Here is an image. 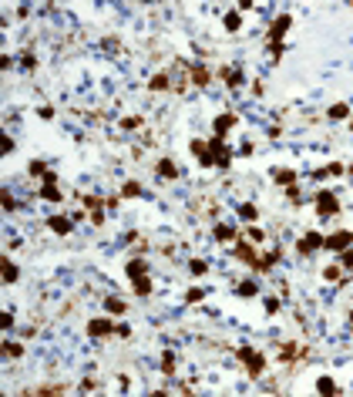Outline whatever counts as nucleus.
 <instances>
[{
    "instance_id": "obj_1",
    "label": "nucleus",
    "mask_w": 353,
    "mask_h": 397,
    "mask_svg": "<svg viewBox=\"0 0 353 397\" xmlns=\"http://www.w3.org/2000/svg\"><path fill=\"white\" fill-rule=\"evenodd\" d=\"M289 24H293V17H289V14H279L276 20H272V27H269V47H272V57H276V61L282 57V37H286Z\"/></svg>"
},
{
    "instance_id": "obj_2",
    "label": "nucleus",
    "mask_w": 353,
    "mask_h": 397,
    "mask_svg": "<svg viewBox=\"0 0 353 397\" xmlns=\"http://www.w3.org/2000/svg\"><path fill=\"white\" fill-rule=\"evenodd\" d=\"M236 357H239L242 364L249 367V377H259V374L266 370V357L259 354L256 347H249V343H246V347H239V350H236Z\"/></svg>"
},
{
    "instance_id": "obj_3",
    "label": "nucleus",
    "mask_w": 353,
    "mask_h": 397,
    "mask_svg": "<svg viewBox=\"0 0 353 397\" xmlns=\"http://www.w3.org/2000/svg\"><path fill=\"white\" fill-rule=\"evenodd\" d=\"M340 209V198L337 192H330V189H323V192H316V212L323 215V219H330V215Z\"/></svg>"
},
{
    "instance_id": "obj_4",
    "label": "nucleus",
    "mask_w": 353,
    "mask_h": 397,
    "mask_svg": "<svg viewBox=\"0 0 353 397\" xmlns=\"http://www.w3.org/2000/svg\"><path fill=\"white\" fill-rule=\"evenodd\" d=\"M323 246H326V236H320V232H306V236L296 242V253L299 256H310V253H316V249H323Z\"/></svg>"
},
{
    "instance_id": "obj_5",
    "label": "nucleus",
    "mask_w": 353,
    "mask_h": 397,
    "mask_svg": "<svg viewBox=\"0 0 353 397\" xmlns=\"http://www.w3.org/2000/svg\"><path fill=\"white\" fill-rule=\"evenodd\" d=\"M353 242V232L347 229H337V232H330L326 236V249H333V253H347V246Z\"/></svg>"
},
{
    "instance_id": "obj_6",
    "label": "nucleus",
    "mask_w": 353,
    "mask_h": 397,
    "mask_svg": "<svg viewBox=\"0 0 353 397\" xmlns=\"http://www.w3.org/2000/svg\"><path fill=\"white\" fill-rule=\"evenodd\" d=\"M239 125V118H236V114L232 111H226V114H219V118H215V121H212V128H215V138H226L229 131H232V128Z\"/></svg>"
},
{
    "instance_id": "obj_7",
    "label": "nucleus",
    "mask_w": 353,
    "mask_h": 397,
    "mask_svg": "<svg viewBox=\"0 0 353 397\" xmlns=\"http://www.w3.org/2000/svg\"><path fill=\"white\" fill-rule=\"evenodd\" d=\"M209 152H212V158H215V165H222V169L232 162V158H229V148L222 145V138H212V142H209Z\"/></svg>"
},
{
    "instance_id": "obj_8",
    "label": "nucleus",
    "mask_w": 353,
    "mask_h": 397,
    "mask_svg": "<svg viewBox=\"0 0 353 397\" xmlns=\"http://www.w3.org/2000/svg\"><path fill=\"white\" fill-rule=\"evenodd\" d=\"M88 333H91V337H108V333H114V323L108 316H98V320L88 323Z\"/></svg>"
},
{
    "instance_id": "obj_9",
    "label": "nucleus",
    "mask_w": 353,
    "mask_h": 397,
    "mask_svg": "<svg viewBox=\"0 0 353 397\" xmlns=\"http://www.w3.org/2000/svg\"><path fill=\"white\" fill-rule=\"evenodd\" d=\"M188 148H192V155L198 158V165H205V169H209V165H215V158H212V152H209V145H205V142H198V138H195Z\"/></svg>"
},
{
    "instance_id": "obj_10",
    "label": "nucleus",
    "mask_w": 353,
    "mask_h": 397,
    "mask_svg": "<svg viewBox=\"0 0 353 397\" xmlns=\"http://www.w3.org/2000/svg\"><path fill=\"white\" fill-rule=\"evenodd\" d=\"M41 196L47 198V202H61V189H57V179L47 172L44 175V185H41Z\"/></svg>"
},
{
    "instance_id": "obj_11",
    "label": "nucleus",
    "mask_w": 353,
    "mask_h": 397,
    "mask_svg": "<svg viewBox=\"0 0 353 397\" xmlns=\"http://www.w3.org/2000/svg\"><path fill=\"white\" fill-rule=\"evenodd\" d=\"M125 273L131 280H145L148 276V263L145 259H131V263H125Z\"/></svg>"
},
{
    "instance_id": "obj_12",
    "label": "nucleus",
    "mask_w": 353,
    "mask_h": 397,
    "mask_svg": "<svg viewBox=\"0 0 353 397\" xmlns=\"http://www.w3.org/2000/svg\"><path fill=\"white\" fill-rule=\"evenodd\" d=\"M236 256H239V259H246L253 270H256V263H259V253H256L249 242H239V246H236Z\"/></svg>"
},
{
    "instance_id": "obj_13",
    "label": "nucleus",
    "mask_w": 353,
    "mask_h": 397,
    "mask_svg": "<svg viewBox=\"0 0 353 397\" xmlns=\"http://www.w3.org/2000/svg\"><path fill=\"white\" fill-rule=\"evenodd\" d=\"M212 81V74H209V68H202V64H192V85H209Z\"/></svg>"
},
{
    "instance_id": "obj_14",
    "label": "nucleus",
    "mask_w": 353,
    "mask_h": 397,
    "mask_svg": "<svg viewBox=\"0 0 353 397\" xmlns=\"http://www.w3.org/2000/svg\"><path fill=\"white\" fill-rule=\"evenodd\" d=\"M272 179L289 189V185H296V172H293V169H276V172H272Z\"/></svg>"
},
{
    "instance_id": "obj_15",
    "label": "nucleus",
    "mask_w": 353,
    "mask_h": 397,
    "mask_svg": "<svg viewBox=\"0 0 353 397\" xmlns=\"http://www.w3.org/2000/svg\"><path fill=\"white\" fill-rule=\"evenodd\" d=\"M219 74H222V81H226L229 88H239V85H242V74H239V68H222Z\"/></svg>"
},
{
    "instance_id": "obj_16",
    "label": "nucleus",
    "mask_w": 353,
    "mask_h": 397,
    "mask_svg": "<svg viewBox=\"0 0 353 397\" xmlns=\"http://www.w3.org/2000/svg\"><path fill=\"white\" fill-rule=\"evenodd\" d=\"M47 226L54 229V232H61V236H68V232H71V219H64V215H54V219H47Z\"/></svg>"
},
{
    "instance_id": "obj_17",
    "label": "nucleus",
    "mask_w": 353,
    "mask_h": 397,
    "mask_svg": "<svg viewBox=\"0 0 353 397\" xmlns=\"http://www.w3.org/2000/svg\"><path fill=\"white\" fill-rule=\"evenodd\" d=\"M104 310L114 313V316H121L128 306H125V299H121V297H108V299H104Z\"/></svg>"
},
{
    "instance_id": "obj_18",
    "label": "nucleus",
    "mask_w": 353,
    "mask_h": 397,
    "mask_svg": "<svg viewBox=\"0 0 353 397\" xmlns=\"http://www.w3.org/2000/svg\"><path fill=\"white\" fill-rule=\"evenodd\" d=\"M158 175H162V179H175V175H178L175 162H172V158H162V162H158Z\"/></svg>"
},
{
    "instance_id": "obj_19",
    "label": "nucleus",
    "mask_w": 353,
    "mask_h": 397,
    "mask_svg": "<svg viewBox=\"0 0 353 397\" xmlns=\"http://www.w3.org/2000/svg\"><path fill=\"white\" fill-rule=\"evenodd\" d=\"M215 239H219V242H232V239H236V229L226 226V222H219V226H215Z\"/></svg>"
},
{
    "instance_id": "obj_20",
    "label": "nucleus",
    "mask_w": 353,
    "mask_h": 397,
    "mask_svg": "<svg viewBox=\"0 0 353 397\" xmlns=\"http://www.w3.org/2000/svg\"><path fill=\"white\" fill-rule=\"evenodd\" d=\"M316 391L323 397H337V384L330 381V377H320V381H316Z\"/></svg>"
},
{
    "instance_id": "obj_21",
    "label": "nucleus",
    "mask_w": 353,
    "mask_h": 397,
    "mask_svg": "<svg viewBox=\"0 0 353 397\" xmlns=\"http://www.w3.org/2000/svg\"><path fill=\"white\" fill-rule=\"evenodd\" d=\"M239 215L246 219V222H256V219H259V209H256L253 202H242V205H239Z\"/></svg>"
},
{
    "instance_id": "obj_22",
    "label": "nucleus",
    "mask_w": 353,
    "mask_h": 397,
    "mask_svg": "<svg viewBox=\"0 0 353 397\" xmlns=\"http://www.w3.org/2000/svg\"><path fill=\"white\" fill-rule=\"evenodd\" d=\"M222 24H226V30H239V27H242V17H239V10H229Z\"/></svg>"
},
{
    "instance_id": "obj_23",
    "label": "nucleus",
    "mask_w": 353,
    "mask_h": 397,
    "mask_svg": "<svg viewBox=\"0 0 353 397\" xmlns=\"http://www.w3.org/2000/svg\"><path fill=\"white\" fill-rule=\"evenodd\" d=\"M162 374H175V354H172V350H165V354H162Z\"/></svg>"
},
{
    "instance_id": "obj_24",
    "label": "nucleus",
    "mask_w": 353,
    "mask_h": 397,
    "mask_svg": "<svg viewBox=\"0 0 353 397\" xmlns=\"http://www.w3.org/2000/svg\"><path fill=\"white\" fill-rule=\"evenodd\" d=\"M14 280H17V266L10 259H3V283H14Z\"/></svg>"
},
{
    "instance_id": "obj_25",
    "label": "nucleus",
    "mask_w": 353,
    "mask_h": 397,
    "mask_svg": "<svg viewBox=\"0 0 353 397\" xmlns=\"http://www.w3.org/2000/svg\"><path fill=\"white\" fill-rule=\"evenodd\" d=\"M135 293H138V297H148V293H152V280H148V276H145V280H135Z\"/></svg>"
},
{
    "instance_id": "obj_26",
    "label": "nucleus",
    "mask_w": 353,
    "mask_h": 397,
    "mask_svg": "<svg viewBox=\"0 0 353 397\" xmlns=\"http://www.w3.org/2000/svg\"><path fill=\"white\" fill-rule=\"evenodd\" d=\"M246 239H249V242H263V239H266V232H263L259 226H249V229H246Z\"/></svg>"
},
{
    "instance_id": "obj_27",
    "label": "nucleus",
    "mask_w": 353,
    "mask_h": 397,
    "mask_svg": "<svg viewBox=\"0 0 353 397\" xmlns=\"http://www.w3.org/2000/svg\"><path fill=\"white\" fill-rule=\"evenodd\" d=\"M259 293V286L253 283V280H246V283H239V297H256Z\"/></svg>"
},
{
    "instance_id": "obj_28",
    "label": "nucleus",
    "mask_w": 353,
    "mask_h": 397,
    "mask_svg": "<svg viewBox=\"0 0 353 397\" xmlns=\"http://www.w3.org/2000/svg\"><path fill=\"white\" fill-rule=\"evenodd\" d=\"M169 88V74H155L152 78V91H165Z\"/></svg>"
},
{
    "instance_id": "obj_29",
    "label": "nucleus",
    "mask_w": 353,
    "mask_h": 397,
    "mask_svg": "<svg viewBox=\"0 0 353 397\" xmlns=\"http://www.w3.org/2000/svg\"><path fill=\"white\" fill-rule=\"evenodd\" d=\"M347 114H350V108H347V104H333V108H330V118H333V121L347 118Z\"/></svg>"
},
{
    "instance_id": "obj_30",
    "label": "nucleus",
    "mask_w": 353,
    "mask_h": 397,
    "mask_svg": "<svg viewBox=\"0 0 353 397\" xmlns=\"http://www.w3.org/2000/svg\"><path fill=\"white\" fill-rule=\"evenodd\" d=\"M121 196H125V198H135V196H141V185H138V182H128L125 189H121Z\"/></svg>"
},
{
    "instance_id": "obj_31",
    "label": "nucleus",
    "mask_w": 353,
    "mask_h": 397,
    "mask_svg": "<svg viewBox=\"0 0 353 397\" xmlns=\"http://www.w3.org/2000/svg\"><path fill=\"white\" fill-rule=\"evenodd\" d=\"M85 205H88V209H91V215H94V212H101V205H104V198H94V196H88V198H85Z\"/></svg>"
},
{
    "instance_id": "obj_32",
    "label": "nucleus",
    "mask_w": 353,
    "mask_h": 397,
    "mask_svg": "<svg viewBox=\"0 0 353 397\" xmlns=\"http://www.w3.org/2000/svg\"><path fill=\"white\" fill-rule=\"evenodd\" d=\"M188 270L195 273V276H202V273L209 270V263H205V259H192V266H188Z\"/></svg>"
},
{
    "instance_id": "obj_33",
    "label": "nucleus",
    "mask_w": 353,
    "mask_h": 397,
    "mask_svg": "<svg viewBox=\"0 0 353 397\" xmlns=\"http://www.w3.org/2000/svg\"><path fill=\"white\" fill-rule=\"evenodd\" d=\"M340 266H343V270H353V249L340 253Z\"/></svg>"
},
{
    "instance_id": "obj_34",
    "label": "nucleus",
    "mask_w": 353,
    "mask_h": 397,
    "mask_svg": "<svg viewBox=\"0 0 353 397\" xmlns=\"http://www.w3.org/2000/svg\"><path fill=\"white\" fill-rule=\"evenodd\" d=\"M279 357H282V360H293V357H296V347H293V343H282Z\"/></svg>"
},
{
    "instance_id": "obj_35",
    "label": "nucleus",
    "mask_w": 353,
    "mask_h": 397,
    "mask_svg": "<svg viewBox=\"0 0 353 397\" xmlns=\"http://www.w3.org/2000/svg\"><path fill=\"white\" fill-rule=\"evenodd\" d=\"M202 297H205V290H198V286H195V290H188V293H185V299H188V303H198V299H202Z\"/></svg>"
},
{
    "instance_id": "obj_36",
    "label": "nucleus",
    "mask_w": 353,
    "mask_h": 397,
    "mask_svg": "<svg viewBox=\"0 0 353 397\" xmlns=\"http://www.w3.org/2000/svg\"><path fill=\"white\" fill-rule=\"evenodd\" d=\"M61 391H64V387H41V391H37V397H57Z\"/></svg>"
},
{
    "instance_id": "obj_37",
    "label": "nucleus",
    "mask_w": 353,
    "mask_h": 397,
    "mask_svg": "<svg viewBox=\"0 0 353 397\" xmlns=\"http://www.w3.org/2000/svg\"><path fill=\"white\" fill-rule=\"evenodd\" d=\"M3 350H7V357H20V354H24V347H20V343H7Z\"/></svg>"
},
{
    "instance_id": "obj_38",
    "label": "nucleus",
    "mask_w": 353,
    "mask_h": 397,
    "mask_svg": "<svg viewBox=\"0 0 353 397\" xmlns=\"http://www.w3.org/2000/svg\"><path fill=\"white\" fill-rule=\"evenodd\" d=\"M323 276H326V280H340V266H337V263H333V266H326Z\"/></svg>"
},
{
    "instance_id": "obj_39",
    "label": "nucleus",
    "mask_w": 353,
    "mask_h": 397,
    "mask_svg": "<svg viewBox=\"0 0 353 397\" xmlns=\"http://www.w3.org/2000/svg\"><path fill=\"white\" fill-rule=\"evenodd\" d=\"M30 175H47V169H44V162H30Z\"/></svg>"
},
{
    "instance_id": "obj_40",
    "label": "nucleus",
    "mask_w": 353,
    "mask_h": 397,
    "mask_svg": "<svg viewBox=\"0 0 353 397\" xmlns=\"http://www.w3.org/2000/svg\"><path fill=\"white\" fill-rule=\"evenodd\" d=\"M114 333H118V337H131V330H128V323H118V326H114Z\"/></svg>"
},
{
    "instance_id": "obj_41",
    "label": "nucleus",
    "mask_w": 353,
    "mask_h": 397,
    "mask_svg": "<svg viewBox=\"0 0 353 397\" xmlns=\"http://www.w3.org/2000/svg\"><path fill=\"white\" fill-rule=\"evenodd\" d=\"M326 172H330V175H343V165H340V162H333V165H326Z\"/></svg>"
},
{
    "instance_id": "obj_42",
    "label": "nucleus",
    "mask_w": 353,
    "mask_h": 397,
    "mask_svg": "<svg viewBox=\"0 0 353 397\" xmlns=\"http://www.w3.org/2000/svg\"><path fill=\"white\" fill-rule=\"evenodd\" d=\"M141 125V118H125V121H121V128H138Z\"/></svg>"
},
{
    "instance_id": "obj_43",
    "label": "nucleus",
    "mask_w": 353,
    "mask_h": 397,
    "mask_svg": "<svg viewBox=\"0 0 353 397\" xmlns=\"http://www.w3.org/2000/svg\"><path fill=\"white\" fill-rule=\"evenodd\" d=\"M3 209H7V212L14 209V196H10V192H3Z\"/></svg>"
},
{
    "instance_id": "obj_44",
    "label": "nucleus",
    "mask_w": 353,
    "mask_h": 397,
    "mask_svg": "<svg viewBox=\"0 0 353 397\" xmlns=\"http://www.w3.org/2000/svg\"><path fill=\"white\" fill-rule=\"evenodd\" d=\"M148 397H169V394H165V391H155V394H148Z\"/></svg>"
},
{
    "instance_id": "obj_45",
    "label": "nucleus",
    "mask_w": 353,
    "mask_h": 397,
    "mask_svg": "<svg viewBox=\"0 0 353 397\" xmlns=\"http://www.w3.org/2000/svg\"><path fill=\"white\" fill-rule=\"evenodd\" d=\"M350 323H353V310H350Z\"/></svg>"
},
{
    "instance_id": "obj_46",
    "label": "nucleus",
    "mask_w": 353,
    "mask_h": 397,
    "mask_svg": "<svg viewBox=\"0 0 353 397\" xmlns=\"http://www.w3.org/2000/svg\"><path fill=\"white\" fill-rule=\"evenodd\" d=\"M337 397H340V394H337Z\"/></svg>"
}]
</instances>
